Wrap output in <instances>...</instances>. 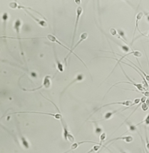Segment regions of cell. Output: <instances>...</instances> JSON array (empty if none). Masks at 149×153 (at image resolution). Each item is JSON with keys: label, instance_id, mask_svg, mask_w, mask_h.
<instances>
[{"label": "cell", "instance_id": "31", "mask_svg": "<svg viewBox=\"0 0 149 153\" xmlns=\"http://www.w3.org/2000/svg\"><path fill=\"white\" fill-rule=\"evenodd\" d=\"M145 141H146V149L149 150V140H148V135H147V129H146V127H145Z\"/></svg>", "mask_w": 149, "mask_h": 153}, {"label": "cell", "instance_id": "4", "mask_svg": "<svg viewBox=\"0 0 149 153\" xmlns=\"http://www.w3.org/2000/svg\"><path fill=\"white\" fill-rule=\"evenodd\" d=\"M76 13H77V18H76V22H75V25H74V29H73V38H72V42H71V49L73 47V42L75 40V36H76V34H77V27H78V24L79 22V19L82 13H83V8L81 7H78L76 10Z\"/></svg>", "mask_w": 149, "mask_h": 153}, {"label": "cell", "instance_id": "23", "mask_svg": "<svg viewBox=\"0 0 149 153\" xmlns=\"http://www.w3.org/2000/svg\"><path fill=\"white\" fill-rule=\"evenodd\" d=\"M102 147V143L99 142L98 144H96V145H94L92 148H91L88 152H87L86 153H94V152H98L99 149H101V147Z\"/></svg>", "mask_w": 149, "mask_h": 153}, {"label": "cell", "instance_id": "16", "mask_svg": "<svg viewBox=\"0 0 149 153\" xmlns=\"http://www.w3.org/2000/svg\"><path fill=\"white\" fill-rule=\"evenodd\" d=\"M61 122H62V128H63V137H64V139L66 141L67 136H68V135H69V133L70 132H69V129H68L67 125L66 124L65 121L64 120H61Z\"/></svg>", "mask_w": 149, "mask_h": 153}, {"label": "cell", "instance_id": "18", "mask_svg": "<svg viewBox=\"0 0 149 153\" xmlns=\"http://www.w3.org/2000/svg\"><path fill=\"white\" fill-rule=\"evenodd\" d=\"M143 13L142 12V11H140V12H138V14L136 15V27H135L134 29V33H133V38H134L135 34H136V30L138 29V22L139 21L141 20L143 17ZM139 30V29H138ZM140 31V30H139Z\"/></svg>", "mask_w": 149, "mask_h": 153}, {"label": "cell", "instance_id": "35", "mask_svg": "<svg viewBox=\"0 0 149 153\" xmlns=\"http://www.w3.org/2000/svg\"><path fill=\"white\" fill-rule=\"evenodd\" d=\"M120 152H121V153H128L127 152L124 151V149H120Z\"/></svg>", "mask_w": 149, "mask_h": 153}, {"label": "cell", "instance_id": "7", "mask_svg": "<svg viewBox=\"0 0 149 153\" xmlns=\"http://www.w3.org/2000/svg\"><path fill=\"white\" fill-rule=\"evenodd\" d=\"M133 104V102L131 100H126V101H121V102H111V103H108V104H105L101 106L100 107H98V109H96L95 110V112L93 113V114L96 113V112H98V110H100L103 107H108V106L110 105H124V106H126V107H130Z\"/></svg>", "mask_w": 149, "mask_h": 153}, {"label": "cell", "instance_id": "27", "mask_svg": "<svg viewBox=\"0 0 149 153\" xmlns=\"http://www.w3.org/2000/svg\"><path fill=\"white\" fill-rule=\"evenodd\" d=\"M128 62H131V64H133V65L135 66V67H137V68H138V70H139V71H140L141 72L143 73V74L144 75V77H145V80H146V81H147V82H149V75H148V74H146V73H145V72H143V70H142L141 69H140L139 67H138L135 64H133V63L131 62V61H130V60H128Z\"/></svg>", "mask_w": 149, "mask_h": 153}, {"label": "cell", "instance_id": "37", "mask_svg": "<svg viewBox=\"0 0 149 153\" xmlns=\"http://www.w3.org/2000/svg\"><path fill=\"white\" fill-rule=\"evenodd\" d=\"M143 148H144V149H145V153H149V152H148V149H146V147H143Z\"/></svg>", "mask_w": 149, "mask_h": 153}, {"label": "cell", "instance_id": "8", "mask_svg": "<svg viewBox=\"0 0 149 153\" xmlns=\"http://www.w3.org/2000/svg\"><path fill=\"white\" fill-rule=\"evenodd\" d=\"M118 65L120 66L121 69V70H122V72H123V73H124V75L126 76V77L127 78L128 80L130 81V82H131V83L133 84V86H135L138 89V90H140V91H141V92L142 94H143V93H144V92L148 91V90H145V88L144 87H143V84H138V83H136L135 82H133V80H131V78H130L129 76H128L127 74H126V73L125 72V71H124V69H123V67L121 66V63H120V64H119V65Z\"/></svg>", "mask_w": 149, "mask_h": 153}, {"label": "cell", "instance_id": "5", "mask_svg": "<svg viewBox=\"0 0 149 153\" xmlns=\"http://www.w3.org/2000/svg\"><path fill=\"white\" fill-rule=\"evenodd\" d=\"M22 113H34V114H45V115H49L51 117H53L56 120H62L63 117L61 113H49V112H34V111H21V112H14L13 114H22Z\"/></svg>", "mask_w": 149, "mask_h": 153}, {"label": "cell", "instance_id": "15", "mask_svg": "<svg viewBox=\"0 0 149 153\" xmlns=\"http://www.w3.org/2000/svg\"><path fill=\"white\" fill-rule=\"evenodd\" d=\"M54 57H55V60H56V68H57V70H58V72H64V66H63V64H62V62H60L59 60L57 58V56H56V51H55V49H54Z\"/></svg>", "mask_w": 149, "mask_h": 153}, {"label": "cell", "instance_id": "24", "mask_svg": "<svg viewBox=\"0 0 149 153\" xmlns=\"http://www.w3.org/2000/svg\"><path fill=\"white\" fill-rule=\"evenodd\" d=\"M126 123V125H127L128 128V130L131 132H138L137 131V126L136 124H133L129 122H125ZM123 123V124H124Z\"/></svg>", "mask_w": 149, "mask_h": 153}, {"label": "cell", "instance_id": "40", "mask_svg": "<svg viewBox=\"0 0 149 153\" xmlns=\"http://www.w3.org/2000/svg\"><path fill=\"white\" fill-rule=\"evenodd\" d=\"M103 153H106V152H103Z\"/></svg>", "mask_w": 149, "mask_h": 153}, {"label": "cell", "instance_id": "11", "mask_svg": "<svg viewBox=\"0 0 149 153\" xmlns=\"http://www.w3.org/2000/svg\"><path fill=\"white\" fill-rule=\"evenodd\" d=\"M84 74H78L77 75V76L74 78V80H73L72 81H71V83H69L66 87L64 89V90L62 92V93H61V95H63L64 92H66V90L68 89V88L70 87V86H71V85H73V84H74V83H76V82H81V81H83L84 80Z\"/></svg>", "mask_w": 149, "mask_h": 153}, {"label": "cell", "instance_id": "1", "mask_svg": "<svg viewBox=\"0 0 149 153\" xmlns=\"http://www.w3.org/2000/svg\"><path fill=\"white\" fill-rule=\"evenodd\" d=\"M44 37H45V38H47L48 40L50 41V42H54V43H57V44H59L60 46H62V47H64V49H66L69 50V54H68V55H67V56L65 58H64V62H65V63H66V61H67V59L69 58V55H71V54H73V55H75V56L77 57V58L79 59L80 60L81 62H82V63H83V64H84V65L85 66V67H86V69H88L87 66L86 65V64H85V63H84V62H83V61H82V59H81L79 58V56H77V55H76V53H73V52L71 51V48L67 47H66V46H65L64 44H62V42H60V41L58 40V39L56 38V36H55V35H54V34H48L47 36H44Z\"/></svg>", "mask_w": 149, "mask_h": 153}, {"label": "cell", "instance_id": "21", "mask_svg": "<svg viewBox=\"0 0 149 153\" xmlns=\"http://www.w3.org/2000/svg\"><path fill=\"white\" fill-rule=\"evenodd\" d=\"M92 123H94V127H95V133L96 134V135H101L102 133V131H103V130H102V128L99 126L98 124V122L97 121H94V122H91Z\"/></svg>", "mask_w": 149, "mask_h": 153}, {"label": "cell", "instance_id": "17", "mask_svg": "<svg viewBox=\"0 0 149 153\" xmlns=\"http://www.w3.org/2000/svg\"><path fill=\"white\" fill-rule=\"evenodd\" d=\"M19 137H20V139H21V142L23 147L25 148V149H29V147H30V144H29V141L24 137V136H23L22 134L21 133V132L19 131Z\"/></svg>", "mask_w": 149, "mask_h": 153}, {"label": "cell", "instance_id": "38", "mask_svg": "<svg viewBox=\"0 0 149 153\" xmlns=\"http://www.w3.org/2000/svg\"><path fill=\"white\" fill-rule=\"evenodd\" d=\"M75 2H76V3H79H79L81 2V1H75Z\"/></svg>", "mask_w": 149, "mask_h": 153}, {"label": "cell", "instance_id": "6", "mask_svg": "<svg viewBox=\"0 0 149 153\" xmlns=\"http://www.w3.org/2000/svg\"><path fill=\"white\" fill-rule=\"evenodd\" d=\"M129 55H133V56H134V57H142V54H141V52L136 51V50H133V51L131 52H128V53H127L126 55H124V56H122V57H121V59H116V58H113V57H109V58L114 59H116L117 62H117L116 65H115V67H114L113 70H112L111 73V74H109V76H110V75H111V74L113 73V70H114V69H115V68L116 67V66L120 64V62H122V60H123L124 58H126V57L127 56H129Z\"/></svg>", "mask_w": 149, "mask_h": 153}, {"label": "cell", "instance_id": "10", "mask_svg": "<svg viewBox=\"0 0 149 153\" xmlns=\"http://www.w3.org/2000/svg\"><path fill=\"white\" fill-rule=\"evenodd\" d=\"M24 11H25L26 13L29 15V16H30V17H32V18L35 22H36V23H37L40 26V27L44 28V27H47L48 26L47 22L46 20H42V19H40L37 18L36 17H35L34 15H33L29 11H28V10H24Z\"/></svg>", "mask_w": 149, "mask_h": 153}, {"label": "cell", "instance_id": "39", "mask_svg": "<svg viewBox=\"0 0 149 153\" xmlns=\"http://www.w3.org/2000/svg\"><path fill=\"white\" fill-rule=\"evenodd\" d=\"M146 14H147V15H149V12L148 13H146Z\"/></svg>", "mask_w": 149, "mask_h": 153}, {"label": "cell", "instance_id": "28", "mask_svg": "<svg viewBox=\"0 0 149 153\" xmlns=\"http://www.w3.org/2000/svg\"><path fill=\"white\" fill-rule=\"evenodd\" d=\"M146 124V125H149V114L145 117V118L143 120V121H141V122H139V123H138V124H136V126H138V125H140V124Z\"/></svg>", "mask_w": 149, "mask_h": 153}, {"label": "cell", "instance_id": "22", "mask_svg": "<svg viewBox=\"0 0 149 153\" xmlns=\"http://www.w3.org/2000/svg\"><path fill=\"white\" fill-rule=\"evenodd\" d=\"M9 17V13H7V12H4V14L2 15V22H3L4 32L5 31V29H6V23L8 21Z\"/></svg>", "mask_w": 149, "mask_h": 153}, {"label": "cell", "instance_id": "19", "mask_svg": "<svg viewBox=\"0 0 149 153\" xmlns=\"http://www.w3.org/2000/svg\"><path fill=\"white\" fill-rule=\"evenodd\" d=\"M119 111V109H117V110H114V111H111V112H107L106 113L105 115L103 116V120H101L99 121H103V120H110L111 117H113V115H114L116 112H118Z\"/></svg>", "mask_w": 149, "mask_h": 153}, {"label": "cell", "instance_id": "14", "mask_svg": "<svg viewBox=\"0 0 149 153\" xmlns=\"http://www.w3.org/2000/svg\"><path fill=\"white\" fill-rule=\"evenodd\" d=\"M88 33L86 32H84V33H82L81 34V36H80V39H79V40L78 41V42H77V44H76V45L75 46H73V47L71 49V51L74 53V49H76V48L79 45V44L82 42H84V40H86V39L88 38Z\"/></svg>", "mask_w": 149, "mask_h": 153}, {"label": "cell", "instance_id": "36", "mask_svg": "<svg viewBox=\"0 0 149 153\" xmlns=\"http://www.w3.org/2000/svg\"><path fill=\"white\" fill-rule=\"evenodd\" d=\"M146 15V19H147V21L149 22V15H147V14H145Z\"/></svg>", "mask_w": 149, "mask_h": 153}, {"label": "cell", "instance_id": "2", "mask_svg": "<svg viewBox=\"0 0 149 153\" xmlns=\"http://www.w3.org/2000/svg\"><path fill=\"white\" fill-rule=\"evenodd\" d=\"M54 77V76H53ZM53 77L50 75H47V76H44V80H43V82L41 86L38 87L34 88V89H32V90H26L24 89V91H29V92H34L36 91V90H41V88H45V89H49V88L51 87V79H53Z\"/></svg>", "mask_w": 149, "mask_h": 153}, {"label": "cell", "instance_id": "32", "mask_svg": "<svg viewBox=\"0 0 149 153\" xmlns=\"http://www.w3.org/2000/svg\"><path fill=\"white\" fill-rule=\"evenodd\" d=\"M148 107L149 105H148L146 104V102H143V103H142L141 109L143 111H144V112L147 111V110L148 109Z\"/></svg>", "mask_w": 149, "mask_h": 153}, {"label": "cell", "instance_id": "30", "mask_svg": "<svg viewBox=\"0 0 149 153\" xmlns=\"http://www.w3.org/2000/svg\"><path fill=\"white\" fill-rule=\"evenodd\" d=\"M141 102V99L140 98H136L134 99V101H133V104L131 105L130 107H127V108H126V109H124V110H125V109H128V108H130V107H133V106L136 105H138L139 103Z\"/></svg>", "mask_w": 149, "mask_h": 153}, {"label": "cell", "instance_id": "25", "mask_svg": "<svg viewBox=\"0 0 149 153\" xmlns=\"http://www.w3.org/2000/svg\"><path fill=\"white\" fill-rule=\"evenodd\" d=\"M116 44H117V45L121 49V50L122 51H124V52H126V53H128L129 51H130V47H128L127 45H124V44H121L120 43H118L116 42Z\"/></svg>", "mask_w": 149, "mask_h": 153}, {"label": "cell", "instance_id": "13", "mask_svg": "<svg viewBox=\"0 0 149 153\" xmlns=\"http://www.w3.org/2000/svg\"><path fill=\"white\" fill-rule=\"evenodd\" d=\"M84 143H94V144H98V142H92V141H81V142H73L72 145L71 146L70 149H68L67 151H66V152H63V153H68V152H71V151H73V150L77 149L79 146L80 145L84 144Z\"/></svg>", "mask_w": 149, "mask_h": 153}, {"label": "cell", "instance_id": "34", "mask_svg": "<svg viewBox=\"0 0 149 153\" xmlns=\"http://www.w3.org/2000/svg\"><path fill=\"white\" fill-rule=\"evenodd\" d=\"M140 33H141V35H142V36H144L145 37L149 38V32L148 33V34H143V33H141V32H140Z\"/></svg>", "mask_w": 149, "mask_h": 153}, {"label": "cell", "instance_id": "20", "mask_svg": "<svg viewBox=\"0 0 149 153\" xmlns=\"http://www.w3.org/2000/svg\"><path fill=\"white\" fill-rule=\"evenodd\" d=\"M109 32H110V33H111V35H113V36H116L117 39H118V40H120L123 41V42H125L126 44L127 43L126 42H125V41H124V40H123V39H122V38H121V36L118 35V32H117V29H114V28H111L110 30H109Z\"/></svg>", "mask_w": 149, "mask_h": 153}, {"label": "cell", "instance_id": "33", "mask_svg": "<svg viewBox=\"0 0 149 153\" xmlns=\"http://www.w3.org/2000/svg\"><path fill=\"white\" fill-rule=\"evenodd\" d=\"M30 75L32 78H36L37 77V73L35 72H30Z\"/></svg>", "mask_w": 149, "mask_h": 153}, {"label": "cell", "instance_id": "41", "mask_svg": "<svg viewBox=\"0 0 149 153\" xmlns=\"http://www.w3.org/2000/svg\"><path fill=\"white\" fill-rule=\"evenodd\" d=\"M148 130H149V129H148Z\"/></svg>", "mask_w": 149, "mask_h": 153}, {"label": "cell", "instance_id": "12", "mask_svg": "<svg viewBox=\"0 0 149 153\" xmlns=\"http://www.w3.org/2000/svg\"><path fill=\"white\" fill-rule=\"evenodd\" d=\"M22 24V20L20 19H17L14 21V25H13V28H14V29L16 31V33H17V39H20V29H21Z\"/></svg>", "mask_w": 149, "mask_h": 153}, {"label": "cell", "instance_id": "29", "mask_svg": "<svg viewBox=\"0 0 149 153\" xmlns=\"http://www.w3.org/2000/svg\"><path fill=\"white\" fill-rule=\"evenodd\" d=\"M106 132H102L101 134L100 135V137H99V140H100V142L101 143H103V142L105 141V139H106Z\"/></svg>", "mask_w": 149, "mask_h": 153}, {"label": "cell", "instance_id": "3", "mask_svg": "<svg viewBox=\"0 0 149 153\" xmlns=\"http://www.w3.org/2000/svg\"><path fill=\"white\" fill-rule=\"evenodd\" d=\"M9 7L11 8V9H24V10H30V11H33L34 12H36V14H38V15H39L40 16H41V17L44 19V20L47 21V19L45 18L44 16L41 15V13H39V11H35L34 9H32V8L27 7H25V6H23V5L20 4L19 3H17V1L10 2V3L9 4Z\"/></svg>", "mask_w": 149, "mask_h": 153}, {"label": "cell", "instance_id": "26", "mask_svg": "<svg viewBox=\"0 0 149 153\" xmlns=\"http://www.w3.org/2000/svg\"><path fill=\"white\" fill-rule=\"evenodd\" d=\"M117 32H118V35L124 40L125 42H127V38H126V34L124 32V31H123L122 29H117Z\"/></svg>", "mask_w": 149, "mask_h": 153}, {"label": "cell", "instance_id": "9", "mask_svg": "<svg viewBox=\"0 0 149 153\" xmlns=\"http://www.w3.org/2000/svg\"><path fill=\"white\" fill-rule=\"evenodd\" d=\"M118 140H123L124 142H127V143H130V142H132L133 141V137L131 136V135H127V136H124V137H115V138L111 139H109V141L106 142L105 145H103V147L106 146L108 144L111 143V142H113V141H118Z\"/></svg>", "mask_w": 149, "mask_h": 153}]
</instances>
